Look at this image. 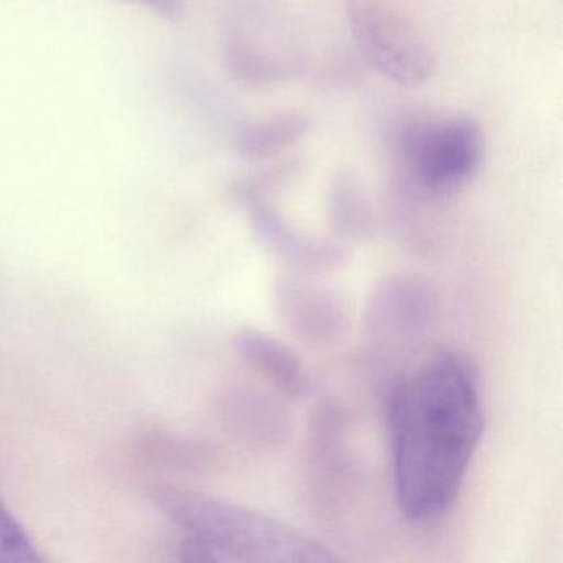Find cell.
Wrapping results in <instances>:
<instances>
[{
	"instance_id": "cell-1",
	"label": "cell",
	"mask_w": 563,
	"mask_h": 563,
	"mask_svg": "<svg viewBox=\"0 0 563 563\" xmlns=\"http://www.w3.org/2000/svg\"><path fill=\"white\" fill-rule=\"evenodd\" d=\"M388 434L398 507L430 523L450 510L484 434L476 368L440 351L401 375L388 391Z\"/></svg>"
},
{
	"instance_id": "cell-8",
	"label": "cell",
	"mask_w": 563,
	"mask_h": 563,
	"mask_svg": "<svg viewBox=\"0 0 563 563\" xmlns=\"http://www.w3.org/2000/svg\"><path fill=\"white\" fill-rule=\"evenodd\" d=\"M236 354L292 400H305L312 391L311 375L295 351L258 329L245 328L233 338Z\"/></svg>"
},
{
	"instance_id": "cell-12",
	"label": "cell",
	"mask_w": 563,
	"mask_h": 563,
	"mask_svg": "<svg viewBox=\"0 0 563 563\" xmlns=\"http://www.w3.org/2000/svg\"><path fill=\"white\" fill-rule=\"evenodd\" d=\"M117 2L146 9L169 22H179L186 12V0H117Z\"/></svg>"
},
{
	"instance_id": "cell-2",
	"label": "cell",
	"mask_w": 563,
	"mask_h": 563,
	"mask_svg": "<svg viewBox=\"0 0 563 563\" xmlns=\"http://www.w3.org/2000/svg\"><path fill=\"white\" fill-rule=\"evenodd\" d=\"M151 499L174 523L180 562H334L328 545L268 514L196 490L156 484Z\"/></svg>"
},
{
	"instance_id": "cell-6",
	"label": "cell",
	"mask_w": 563,
	"mask_h": 563,
	"mask_svg": "<svg viewBox=\"0 0 563 563\" xmlns=\"http://www.w3.org/2000/svg\"><path fill=\"white\" fill-rule=\"evenodd\" d=\"M276 308L285 324L309 344H331L349 325V311L338 292L305 279L276 285Z\"/></svg>"
},
{
	"instance_id": "cell-11",
	"label": "cell",
	"mask_w": 563,
	"mask_h": 563,
	"mask_svg": "<svg viewBox=\"0 0 563 563\" xmlns=\"http://www.w3.org/2000/svg\"><path fill=\"white\" fill-rule=\"evenodd\" d=\"M332 203H334L332 210H334V222L338 229L355 232L365 225L364 203L351 177L339 176Z\"/></svg>"
},
{
	"instance_id": "cell-4",
	"label": "cell",
	"mask_w": 563,
	"mask_h": 563,
	"mask_svg": "<svg viewBox=\"0 0 563 563\" xmlns=\"http://www.w3.org/2000/svg\"><path fill=\"white\" fill-rule=\"evenodd\" d=\"M362 57L387 80L417 87L433 74L434 55L407 19L382 0H344Z\"/></svg>"
},
{
	"instance_id": "cell-5",
	"label": "cell",
	"mask_w": 563,
	"mask_h": 563,
	"mask_svg": "<svg viewBox=\"0 0 563 563\" xmlns=\"http://www.w3.org/2000/svg\"><path fill=\"white\" fill-rule=\"evenodd\" d=\"M434 298L428 285L413 276H388L377 285L367 309V325L382 344H417L430 328Z\"/></svg>"
},
{
	"instance_id": "cell-7",
	"label": "cell",
	"mask_w": 563,
	"mask_h": 563,
	"mask_svg": "<svg viewBox=\"0 0 563 563\" xmlns=\"http://www.w3.org/2000/svg\"><path fill=\"white\" fill-rule=\"evenodd\" d=\"M249 207L250 222L256 239L273 255L309 273L334 272L349 262V252L331 240L316 239L298 232L262 197L243 203Z\"/></svg>"
},
{
	"instance_id": "cell-10",
	"label": "cell",
	"mask_w": 563,
	"mask_h": 563,
	"mask_svg": "<svg viewBox=\"0 0 563 563\" xmlns=\"http://www.w3.org/2000/svg\"><path fill=\"white\" fill-rule=\"evenodd\" d=\"M45 556L0 494V563L42 562Z\"/></svg>"
},
{
	"instance_id": "cell-9",
	"label": "cell",
	"mask_w": 563,
	"mask_h": 563,
	"mask_svg": "<svg viewBox=\"0 0 563 563\" xmlns=\"http://www.w3.org/2000/svg\"><path fill=\"white\" fill-rule=\"evenodd\" d=\"M311 126L308 114L299 111L276 114L268 120L246 123L235 133V151L246 161H263L276 156L298 143Z\"/></svg>"
},
{
	"instance_id": "cell-3",
	"label": "cell",
	"mask_w": 563,
	"mask_h": 563,
	"mask_svg": "<svg viewBox=\"0 0 563 563\" xmlns=\"http://www.w3.org/2000/svg\"><path fill=\"white\" fill-rule=\"evenodd\" d=\"M398 150L411 179L431 194H451L479 173L484 136L467 117L418 118L400 130Z\"/></svg>"
}]
</instances>
